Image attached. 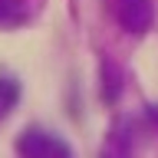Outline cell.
Here are the masks:
<instances>
[{"instance_id":"1","label":"cell","mask_w":158,"mask_h":158,"mask_svg":"<svg viewBox=\"0 0 158 158\" xmlns=\"http://www.w3.org/2000/svg\"><path fill=\"white\" fill-rule=\"evenodd\" d=\"M17 152L20 155H30V158H53V155L66 158V155H73L69 142H63L56 132L40 128V125H30L17 135Z\"/></svg>"},{"instance_id":"2","label":"cell","mask_w":158,"mask_h":158,"mask_svg":"<svg viewBox=\"0 0 158 158\" xmlns=\"http://www.w3.org/2000/svg\"><path fill=\"white\" fill-rule=\"evenodd\" d=\"M112 13L128 33H145L152 27V0H109Z\"/></svg>"},{"instance_id":"3","label":"cell","mask_w":158,"mask_h":158,"mask_svg":"<svg viewBox=\"0 0 158 158\" xmlns=\"http://www.w3.org/2000/svg\"><path fill=\"white\" fill-rule=\"evenodd\" d=\"M30 10L27 0H0V30H13L20 23H27Z\"/></svg>"},{"instance_id":"4","label":"cell","mask_w":158,"mask_h":158,"mask_svg":"<svg viewBox=\"0 0 158 158\" xmlns=\"http://www.w3.org/2000/svg\"><path fill=\"white\" fill-rule=\"evenodd\" d=\"M20 102V82L13 76H0V122L17 109Z\"/></svg>"}]
</instances>
